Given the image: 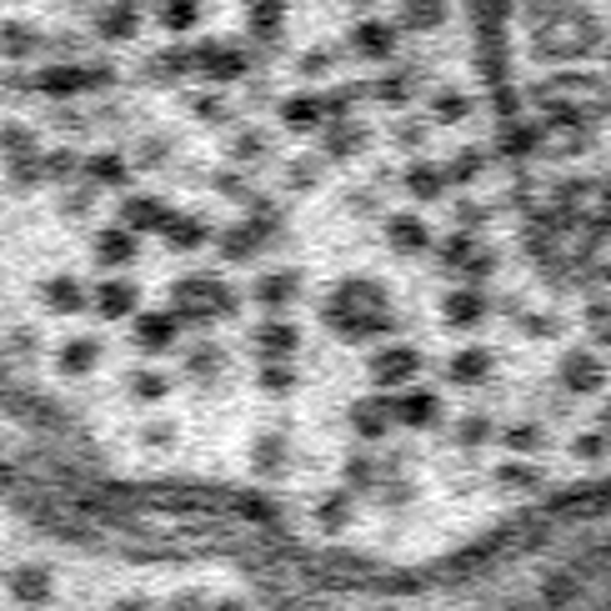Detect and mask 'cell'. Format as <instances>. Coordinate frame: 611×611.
Wrapping results in <instances>:
<instances>
[{"label": "cell", "instance_id": "obj_1", "mask_svg": "<svg viewBox=\"0 0 611 611\" xmlns=\"http://www.w3.org/2000/svg\"><path fill=\"white\" fill-rule=\"evenodd\" d=\"M321 326L336 341H352V346L386 336L391 326H396L386 287H381L377 276H346V281H336L331 296L321 301Z\"/></svg>", "mask_w": 611, "mask_h": 611}, {"label": "cell", "instance_id": "obj_2", "mask_svg": "<svg viewBox=\"0 0 611 611\" xmlns=\"http://www.w3.org/2000/svg\"><path fill=\"white\" fill-rule=\"evenodd\" d=\"M236 311H241V296L226 287L221 276L195 271V276L170 281V316L181 326H201L206 331L211 321H231Z\"/></svg>", "mask_w": 611, "mask_h": 611}, {"label": "cell", "instance_id": "obj_3", "mask_svg": "<svg viewBox=\"0 0 611 611\" xmlns=\"http://www.w3.org/2000/svg\"><path fill=\"white\" fill-rule=\"evenodd\" d=\"M557 386L567 396H601L607 391V356L597 346H572L557 356Z\"/></svg>", "mask_w": 611, "mask_h": 611}, {"label": "cell", "instance_id": "obj_4", "mask_svg": "<svg viewBox=\"0 0 611 611\" xmlns=\"http://www.w3.org/2000/svg\"><path fill=\"white\" fill-rule=\"evenodd\" d=\"M421 366H427V356H421L411 341H386V346H377V352L366 356V371H371V381H377L381 391L411 386V381L421 377Z\"/></svg>", "mask_w": 611, "mask_h": 611}, {"label": "cell", "instance_id": "obj_5", "mask_svg": "<svg viewBox=\"0 0 611 611\" xmlns=\"http://www.w3.org/2000/svg\"><path fill=\"white\" fill-rule=\"evenodd\" d=\"M5 597L26 611L51 607L55 601V567H46V561H15L11 572H5Z\"/></svg>", "mask_w": 611, "mask_h": 611}, {"label": "cell", "instance_id": "obj_6", "mask_svg": "<svg viewBox=\"0 0 611 611\" xmlns=\"http://www.w3.org/2000/svg\"><path fill=\"white\" fill-rule=\"evenodd\" d=\"M391 417L406 431H431V427H442L446 406L431 386H417V381H411V386H402V396H391Z\"/></svg>", "mask_w": 611, "mask_h": 611}, {"label": "cell", "instance_id": "obj_7", "mask_svg": "<svg viewBox=\"0 0 611 611\" xmlns=\"http://www.w3.org/2000/svg\"><path fill=\"white\" fill-rule=\"evenodd\" d=\"M291 461H296V446H291L287 431H256V436H251V451H246L251 476L276 482V476H287L291 471Z\"/></svg>", "mask_w": 611, "mask_h": 611}, {"label": "cell", "instance_id": "obj_8", "mask_svg": "<svg viewBox=\"0 0 611 611\" xmlns=\"http://www.w3.org/2000/svg\"><path fill=\"white\" fill-rule=\"evenodd\" d=\"M346 427H352L356 442L366 446H381L396 431V417H391V396H356L346 406Z\"/></svg>", "mask_w": 611, "mask_h": 611}, {"label": "cell", "instance_id": "obj_9", "mask_svg": "<svg viewBox=\"0 0 611 611\" xmlns=\"http://www.w3.org/2000/svg\"><path fill=\"white\" fill-rule=\"evenodd\" d=\"M251 341H256L260 361H296V352H301V326L271 311L266 321L256 326V331H251Z\"/></svg>", "mask_w": 611, "mask_h": 611}, {"label": "cell", "instance_id": "obj_10", "mask_svg": "<svg viewBox=\"0 0 611 611\" xmlns=\"http://www.w3.org/2000/svg\"><path fill=\"white\" fill-rule=\"evenodd\" d=\"M101 356H105V346L96 336H71V341L55 346L51 366H55V377L61 381H86L96 366H101Z\"/></svg>", "mask_w": 611, "mask_h": 611}, {"label": "cell", "instance_id": "obj_11", "mask_svg": "<svg viewBox=\"0 0 611 611\" xmlns=\"http://www.w3.org/2000/svg\"><path fill=\"white\" fill-rule=\"evenodd\" d=\"M40 306L51 316H80L86 306H91V291H86V281L71 271H55L40 281Z\"/></svg>", "mask_w": 611, "mask_h": 611}, {"label": "cell", "instance_id": "obj_12", "mask_svg": "<svg viewBox=\"0 0 611 611\" xmlns=\"http://www.w3.org/2000/svg\"><path fill=\"white\" fill-rule=\"evenodd\" d=\"M176 336H181V321L170 311H136L130 316V341L141 346L145 356H161L176 346Z\"/></svg>", "mask_w": 611, "mask_h": 611}, {"label": "cell", "instance_id": "obj_13", "mask_svg": "<svg viewBox=\"0 0 611 611\" xmlns=\"http://www.w3.org/2000/svg\"><path fill=\"white\" fill-rule=\"evenodd\" d=\"M91 311L101 316V321H130V316L141 311V291H136V281L105 276L101 287L91 291Z\"/></svg>", "mask_w": 611, "mask_h": 611}, {"label": "cell", "instance_id": "obj_14", "mask_svg": "<svg viewBox=\"0 0 611 611\" xmlns=\"http://www.w3.org/2000/svg\"><path fill=\"white\" fill-rule=\"evenodd\" d=\"M486 311H492V301H486L482 287H456L442 296V321L456 326V331H471V326H482Z\"/></svg>", "mask_w": 611, "mask_h": 611}, {"label": "cell", "instance_id": "obj_15", "mask_svg": "<svg viewBox=\"0 0 611 611\" xmlns=\"http://www.w3.org/2000/svg\"><path fill=\"white\" fill-rule=\"evenodd\" d=\"M311 521H316V532H321V536H341L356 521V496L346 492V486L321 492V496H316V507H311Z\"/></svg>", "mask_w": 611, "mask_h": 611}, {"label": "cell", "instance_id": "obj_16", "mask_svg": "<svg viewBox=\"0 0 611 611\" xmlns=\"http://www.w3.org/2000/svg\"><path fill=\"white\" fill-rule=\"evenodd\" d=\"M181 371L191 386H216V381L226 377V352L216 341H191L181 356Z\"/></svg>", "mask_w": 611, "mask_h": 611}, {"label": "cell", "instance_id": "obj_17", "mask_svg": "<svg viewBox=\"0 0 611 611\" xmlns=\"http://www.w3.org/2000/svg\"><path fill=\"white\" fill-rule=\"evenodd\" d=\"M492 476H496V486H501V492H521V496H532V492H542V486H547V467H542L536 456H507Z\"/></svg>", "mask_w": 611, "mask_h": 611}, {"label": "cell", "instance_id": "obj_18", "mask_svg": "<svg viewBox=\"0 0 611 611\" xmlns=\"http://www.w3.org/2000/svg\"><path fill=\"white\" fill-rule=\"evenodd\" d=\"M496 371V356L486 352V346H461V352L446 356V377L456 381V386H486Z\"/></svg>", "mask_w": 611, "mask_h": 611}, {"label": "cell", "instance_id": "obj_19", "mask_svg": "<svg viewBox=\"0 0 611 611\" xmlns=\"http://www.w3.org/2000/svg\"><path fill=\"white\" fill-rule=\"evenodd\" d=\"M386 246L396 251V256H427L431 251V226L421 221V216H391L386 221Z\"/></svg>", "mask_w": 611, "mask_h": 611}, {"label": "cell", "instance_id": "obj_20", "mask_svg": "<svg viewBox=\"0 0 611 611\" xmlns=\"http://www.w3.org/2000/svg\"><path fill=\"white\" fill-rule=\"evenodd\" d=\"M492 442L507 446V456H542L551 442V431L542 421H507V427H496Z\"/></svg>", "mask_w": 611, "mask_h": 611}, {"label": "cell", "instance_id": "obj_21", "mask_svg": "<svg viewBox=\"0 0 611 611\" xmlns=\"http://www.w3.org/2000/svg\"><path fill=\"white\" fill-rule=\"evenodd\" d=\"M366 141H371V130L361 126V120H352V116H336V126L326 130V141H321V151L331 161H352V156H361L366 151Z\"/></svg>", "mask_w": 611, "mask_h": 611}, {"label": "cell", "instance_id": "obj_22", "mask_svg": "<svg viewBox=\"0 0 611 611\" xmlns=\"http://www.w3.org/2000/svg\"><path fill=\"white\" fill-rule=\"evenodd\" d=\"M251 296H256L266 311H287L291 301L301 296V281H296V271H266L251 281Z\"/></svg>", "mask_w": 611, "mask_h": 611}, {"label": "cell", "instance_id": "obj_23", "mask_svg": "<svg viewBox=\"0 0 611 611\" xmlns=\"http://www.w3.org/2000/svg\"><path fill=\"white\" fill-rule=\"evenodd\" d=\"M120 216H126L120 226H126L130 236H156L161 226H166L170 211H166V201H161V195H130Z\"/></svg>", "mask_w": 611, "mask_h": 611}, {"label": "cell", "instance_id": "obj_24", "mask_svg": "<svg viewBox=\"0 0 611 611\" xmlns=\"http://www.w3.org/2000/svg\"><path fill=\"white\" fill-rule=\"evenodd\" d=\"M576 597H582V576L572 567H557V572L542 576V607L547 611H572Z\"/></svg>", "mask_w": 611, "mask_h": 611}, {"label": "cell", "instance_id": "obj_25", "mask_svg": "<svg viewBox=\"0 0 611 611\" xmlns=\"http://www.w3.org/2000/svg\"><path fill=\"white\" fill-rule=\"evenodd\" d=\"M381 482V461L371 451H352L346 461H341V486L352 496H371Z\"/></svg>", "mask_w": 611, "mask_h": 611}, {"label": "cell", "instance_id": "obj_26", "mask_svg": "<svg viewBox=\"0 0 611 611\" xmlns=\"http://www.w3.org/2000/svg\"><path fill=\"white\" fill-rule=\"evenodd\" d=\"M126 396L136 406H161L170 396V377L156 371V366H136V371L126 377Z\"/></svg>", "mask_w": 611, "mask_h": 611}, {"label": "cell", "instance_id": "obj_27", "mask_svg": "<svg viewBox=\"0 0 611 611\" xmlns=\"http://www.w3.org/2000/svg\"><path fill=\"white\" fill-rule=\"evenodd\" d=\"M91 256L101 260V266H130V260H136V236H130L126 226H111V231H96V241H91Z\"/></svg>", "mask_w": 611, "mask_h": 611}, {"label": "cell", "instance_id": "obj_28", "mask_svg": "<svg viewBox=\"0 0 611 611\" xmlns=\"http://www.w3.org/2000/svg\"><path fill=\"white\" fill-rule=\"evenodd\" d=\"M371 496H377L386 511H406L421 496V486H417V476H406V471H381V482Z\"/></svg>", "mask_w": 611, "mask_h": 611}, {"label": "cell", "instance_id": "obj_29", "mask_svg": "<svg viewBox=\"0 0 611 611\" xmlns=\"http://www.w3.org/2000/svg\"><path fill=\"white\" fill-rule=\"evenodd\" d=\"M256 386L271 396V402H287V396H296V386H301V371H296V361H260V371H256Z\"/></svg>", "mask_w": 611, "mask_h": 611}, {"label": "cell", "instance_id": "obj_30", "mask_svg": "<svg viewBox=\"0 0 611 611\" xmlns=\"http://www.w3.org/2000/svg\"><path fill=\"white\" fill-rule=\"evenodd\" d=\"M352 46H356V55H366V61H386V55L396 51V36H391L386 21H361V26L352 30Z\"/></svg>", "mask_w": 611, "mask_h": 611}, {"label": "cell", "instance_id": "obj_31", "mask_svg": "<svg viewBox=\"0 0 611 611\" xmlns=\"http://www.w3.org/2000/svg\"><path fill=\"white\" fill-rule=\"evenodd\" d=\"M402 181H406V195H411V201H436V195L446 191V170L431 166V161H411Z\"/></svg>", "mask_w": 611, "mask_h": 611}, {"label": "cell", "instance_id": "obj_32", "mask_svg": "<svg viewBox=\"0 0 611 611\" xmlns=\"http://www.w3.org/2000/svg\"><path fill=\"white\" fill-rule=\"evenodd\" d=\"M80 170H86L96 186H111V191H120V186L130 181V166L120 161V151H96V156L80 161Z\"/></svg>", "mask_w": 611, "mask_h": 611}, {"label": "cell", "instance_id": "obj_33", "mask_svg": "<svg viewBox=\"0 0 611 611\" xmlns=\"http://www.w3.org/2000/svg\"><path fill=\"white\" fill-rule=\"evenodd\" d=\"M161 236H166L170 251H195V246H206V221L201 216H166Z\"/></svg>", "mask_w": 611, "mask_h": 611}, {"label": "cell", "instance_id": "obj_34", "mask_svg": "<svg viewBox=\"0 0 611 611\" xmlns=\"http://www.w3.org/2000/svg\"><path fill=\"white\" fill-rule=\"evenodd\" d=\"M406 30H417V36H427V30H436L446 21V0H402V15H396Z\"/></svg>", "mask_w": 611, "mask_h": 611}, {"label": "cell", "instance_id": "obj_35", "mask_svg": "<svg viewBox=\"0 0 611 611\" xmlns=\"http://www.w3.org/2000/svg\"><path fill=\"white\" fill-rule=\"evenodd\" d=\"M36 86L46 96H76V91H86V71L80 65H46L36 76Z\"/></svg>", "mask_w": 611, "mask_h": 611}, {"label": "cell", "instance_id": "obj_36", "mask_svg": "<svg viewBox=\"0 0 611 611\" xmlns=\"http://www.w3.org/2000/svg\"><path fill=\"white\" fill-rule=\"evenodd\" d=\"M476 246H482V241H476V231H456V236H446L442 246H436V256H442V266L451 276H461V271H467V260L476 256Z\"/></svg>", "mask_w": 611, "mask_h": 611}, {"label": "cell", "instance_id": "obj_37", "mask_svg": "<svg viewBox=\"0 0 611 611\" xmlns=\"http://www.w3.org/2000/svg\"><path fill=\"white\" fill-rule=\"evenodd\" d=\"M36 46H40L36 26H26V21H5V26H0V55H5V61H26Z\"/></svg>", "mask_w": 611, "mask_h": 611}, {"label": "cell", "instance_id": "obj_38", "mask_svg": "<svg viewBox=\"0 0 611 611\" xmlns=\"http://www.w3.org/2000/svg\"><path fill=\"white\" fill-rule=\"evenodd\" d=\"M492 436H496V421L486 417V411H471V417L456 421V446H461V451H482Z\"/></svg>", "mask_w": 611, "mask_h": 611}, {"label": "cell", "instance_id": "obj_39", "mask_svg": "<svg viewBox=\"0 0 611 611\" xmlns=\"http://www.w3.org/2000/svg\"><path fill=\"white\" fill-rule=\"evenodd\" d=\"M321 101L316 96H291V101H281V120H287V130H316L321 126Z\"/></svg>", "mask_w": 611, "mask_h": 611}, {"label": "cell", "instance_id": "obj_40", "mask_svg": "<svg viewBox=\"0 0 611 611\" xmlns=\"http://www.w3.org/2000/svg\"><path fill=\"white\" fill-rule=\"evenodd\" d=\"M136 26H141V15H136L130 0H116V5H105L101 11V36H111V40H130Z\"/></svg>", "mask_w": 611, "mask_h": 611}, {"label": "cell", "instance_id": "obj_41", "mask_svg": "<svg viewBox=\"0 0 611 611\" xmlns=\"http://www.w3.org/2000/svg\"><path fill=\"white\" fill-rule=\"evenodd\" d=\"M231 507L241 511L246 521H256V526H271V521L281 517V507H276L266 492H241V496H231Z\"/></svg>", "mask_w": 611, "mask_h": 611}, {"label": "cell", "instance_id": "obj_42", "mask_svg": "<svg viewBox=\"0 0 611 611\" xmlns=\"http://www.w3.org/2000/svg\"><path fill=\"white\" fill-rule=\"evenodd\" d=\"M256 251H260V241L251 236V226H231V231H221V256L231 260V266H246Z\"/></svg>", "mask_w": 611, "mask_h": 611}, {"label": "cell", "instance_id": "obj_43", "mask_svg": "<svg viewBox=\"0 0 611 611\" xmlns=\"http://www.w3.org/2000/svg\"><path fill=\"white\" fill-rule=\"evenodd\" d=\"M572 456L576 461H586V467H601L607 461V427H591V431H576L572 436Z\"/></svg>", "mask_w": 611, "mask_h": 611}, {"label": "cell", "instance_id": "obj_44", "mask_svg": "<svg viewBox=\"0 0 611 611\" xmlns=\"http://www.w3.org/2000/svg\"><path fill=\"white\" fill-rule=\"evenodd\" d=\"M0 151L5 156H36V130L21 126V120H5L0 126Z\"/></svg>", "mask_w": 611, "mask_h": 611}, {"label": "cell", "instance_id": "obj_45", "mask_svg": "<svg viewBox=\"0 0 611 611\" xmlns=\"http://www.w3.org/2000/svg\"><path fill=\"white\" fill-rule=\"evenodd\" d=\"M482 170H486V156L471 145V151H456V161L446 166V181H482Z\"/></svg>", "mask_w": 611, "mask_h": 611}, {"label": "cell", "instance_id": "obj_46", "mask_svg": "<svg viewBox=\"0 0 611 611\" xmlns=\"http://www.w3.org/2000/svg\"><path fill=\"white\" fill-rule=\"evenodd\" d=\"M161 21H166V30H191L201 21V0H166Z\"/></svg>", "mask_w": 611, "mask_h": 611}, {"label": "cell", "instance_id": "obj_47", "mask_svg": "<svg viewBox=\"0 0 611 611\" xmlns=\"http://www.w3.org/2000/svg\"><path fill=\"white\" fill-rule=\"evenodd\" d=\"M176 436H181V427H176V421H145V427H141V446H151V451H170V446H176Z\"/></svg>", "mask_w": 611, "mask_h": 611}, {"label": "cell", "instance_id": "obj_48", "mask_svg": "<svg viewBox=\"0 0 611 611\" xmlns=\"http://www.w3.org/2000/svg\"><path fill=\"white\" fill-rule=\"evenodd\" d=\"M431 111H436V120H446V126H451V120H467L471 116V101H467V96H456V91H442L436 101H431Z\"/></svg>", "mask_w": 611, "mask_h": 611}, {"label": "cell", "instance_id": "obj_49", "mask_svg": "<svg viewBox=\"0 0 611 611\" xmlns=\"http://www.w3.org/2000/svg\"><path fill=\"white\" fill-rule=\"evenodd\" d=\"M40 352V336L30 331V326H11V336H5V356H36Z\"/></svg>", "mask_w": 611, "mask_h": 611}, {"label": "cell", "instance_id": "obj_50", "mask_svg": "<svg viewBox=\"0 0 611 611\" xmlns=\"http://www.w3.org/2000/svg\"><path fill=\"white\" fill-rule=\"evenodd\" d=\"M161 611H206V591L201 586H181V591H170Z\"/></svg>", "mask_w": 611, "mask_h": 611}, {"label": "cell", "instance_id": "obj_51", "mask_svg": "<svg viewBox=\"0 0 611 611\" xmlns=\"http://www.w3.org/2000/svg\"><path fill=\"white\" fill-rule=\"evenodd\" d=\"M236 156H241V161H260V156H271V141H266L260 130H246V136L236 141Z\"/></svg>", "mask_w": 611, "mask_h": 611}, {"label": "cell", "instance_id": "obj_52", "mask_svg": "<svg viewBox=\"0 0 611 611\" xmlns=\"http://www.w3.org/2000/svg\"><path fill=\"white\" fill-rule=\"evenodd\" d=\"M586 326H591V346H607V301H591L586 306Z\"/></svg>", "mask_w": 611, "mask_h": 611}, {"label": "cell", "instance_id": "obj_53", "mask_svg": "<svg viewBox=\"0 0 611 611\" xmlns=\"http://www.w3.org/2000/svg\"><path fill=\"white\" fill-rule=\"evenodd\" d=\"M287 181H291V191H311V186L321 181V166H316V161H296Z\"/></svg>", "mask_w": 611, "mask_h": 611}, {"label": "cell", "instance_id": "obj_54", "mask_svg": "<svg viewBox=\"0 0 611 611\" xmlns=\"http://www.w3.org/2000/svg\"><path fill=\"white\" fill-rule=\"evenodd\" d=\"M111 611H161V607L145 597V591H120V597L111 601Z\"/></svg>", "mask_w": 611, "mask_h": 611}, {"label": "cell", "instance_id": "obj_55", "mask_svg": "<svg viewBox=\"0 0 611 611\" xmlns=\"http://www.w3.org/2000/svg\"><path fill=\"white\" fill-rule=\"evenodd\" d=\"M521 331H526V336H536V341H542V336H551V331H557V321H551V316H542V311H532V316H526V321H521Z\"/></svg>", "mask_w": 611, "mask_h": 611}, {"label": "cell", "instance_id": "obj_56", "mask_svg": "<svg viewBox=\"0 0 611 611\" xmlns=\"http://www.w3.org/2000/svg\"><path fill=\"white\" fill-rule=\"evenodd\" d=\"M206 611H251V601L246 597H216V601H206Z\"/></svg>", "mask_w": 611, "mask_h": 611}]
</instances>
